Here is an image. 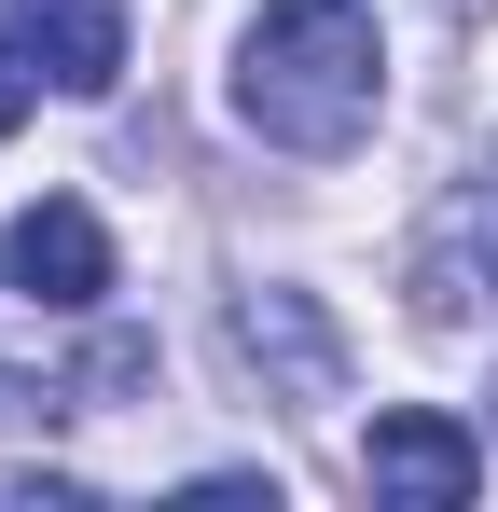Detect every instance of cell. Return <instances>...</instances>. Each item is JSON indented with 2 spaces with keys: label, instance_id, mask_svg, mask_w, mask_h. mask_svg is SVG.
<instances>
[{
  "label": "cell",
  "instance_id": "4",
  "mask_svg": "<svg viewBox=\"0 0 498 512\" xmlns=\"http://www.w3.org/2000/svg\"><path fill=\"white\" fill-rule=\"evenodd\" d=\"M415 305H429V319H471V305H498V180L443 194V222L415 236Z\"/></svg>",
  "mask_w": 498,
  "mask_h": 512
},
{
  "label": "cell",
  "instance_id": "1",
  "mask_svg": "<svg viewBox=\"0 0 498 512\" xmlns=\"http://www.w3.org/2000/svg\"><path fill=\"white\" fill-rule=\"evenodd\" d=\"M388 111V42L360 0H263L236 42V125L277 153H360Z\"/></svg>",
  "mask_w": 498,
  "mask_h": 512
},
{
  "label": "cell",
  "instance_id": "3",
  "mask_svg": "<svg viewBox=\"0 0 498 512\" xmlns=\"http://www.w3.org/2000/svg\"><path fill=\"white\" fill-rule=\"evenodd\" d=\"M360 485L374 499H415V512H457L485 485V443L443 416V402H402V416H374V443H360Z\"/></svg>",
  "mask_w": 498,
  "mask_h": 512
},
{
  "label": "cell",
  "instance_id": "5",
  "mask_svg": "<svg viewBox=\"0 0 498 512\" xmlns=\"http://www.w3.org/2000/svg\"><path fill=\"white\" fill-rule=\"evenodd\" d=\"M236 346L291 388V402H332V388H346V346H332V319L305 291H236Z\"/></svg>",
  "mask_w": 498,
  "mask_h": 512
},
{
  "label": "cell",
  "instance_id": "6",
  "mask_svg": "<svg viewBox=\"0 0 498 512\" xmlns=\"http://www.w3.org/2000/svg\"><path fill=\"white\" fill-rule=\"evenodd\" d=\"M14 28L42 42V70H56L70 97L125 84V0H14Z\"/></svg>",
  "mask_w": 498,
  "mask_h": 512
},
{
  "label": "cell",
  "instance_id": "7",
  "mask_svg": "<svg viewBox=\"0 0 498 512\" xmlns=\"http://www.w3.org/2000/svg\"><path fill=\"white\" fill-rule=\"evenodd\" d=\"M56 84V70H42V42H28V28H0V139H14V125H28V97Z\"/></svg>",
  "mask_w": 498,
  "mask_h": 512
},
{
  "label": "cell",
  "instance_id": "2",
  "mask_svg": "<svg viewBox=\"0 0 498 512\" xmlns=\"http://www.w3.org/2000/svg\"><path fill=\"white\" fill-rule=\"evenodd\" d=\"M0 291H14V305H56V319H97V305H111V236H97V208H83V194L14 208V236H0Z\"/></svg>",
  "mask_w": 498,
  "mask_h": 512
}]
</instances>
